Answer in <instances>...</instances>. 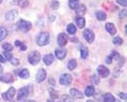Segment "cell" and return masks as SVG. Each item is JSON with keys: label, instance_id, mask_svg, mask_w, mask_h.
Returning a JSON list of instances; mask_svg holds the SVG:
<instances>
[{"label": "cell", "instance_id": "obj_1", "mask_svg": "<svg viewBox=\"0 0 127 102\" xmlns=\"http://www.w3.org/2000/svg\"><path fill=\"white\" fill-rule=\"evenodd\" d=\"M49 38H50V34L48 32H41L37 35L36 37V44L38 46H46L49 44Z\"/></svg>", "mask_w": 127, "mask_h": 102}, {"label": "cell", "instance_id": "obj_2", "mask_svg": "<svg viewBox=\"0 0 127 102\" xmlns=\"http://www.w3.org/2000/svg\"><path fill=\"white\" fill-rule=\"evenodd\" d=\"M41 60V55L38 51H32L28 56V62L30 63L31 65H37Z\"/></svg>", "mask_w": 127, "mask_h": 102}, {"label": "cell", "instance_id": "obj_3", "mask_svg": "<svg viewBox=\"0 0 127 102\" xmlns=\"http://www.w3.org/2000/svg\"><path fill=\"white\" fill-rule=\"evenodd\" d=\"M17 28L18 30L22 31V32H29L32 29V23L30 21L25 20V19H20L17 23Z\"/></svg>", "mask_w": 127, "mask_h": 102}, {"label": "cell", "instance_id": "obj_4", "mask_svg": "<svg viewBox=\"0 0 127 102\" xmlns=\"http://www.w3.org/2000/svg\"><path fill=\"white\" fill-rule=\"evenodd\" d=\"M72 76L69 73H64L61 76V78H59V83H61V85H65V86H68L71 84V82H72Z\"/></svg>", "mask_w": 127, "mask_h": 102}, {"label": "cell", "instance_id": "obj_5", "mask_svg": "<svg viewBox=\"0 0 127 102\" xmlns=\"http://www.w3.org/2000/svg\"><path fill=\"white\" fill-rule=\"evenodd\" d=\"M30 87L29 86H26V87H22L19 89V92L17 93V100L18 101H21L23 100L25 98H27L28 96H29V94H30Z\"/></svg>", "mask_w": 127, "mask_h": 102}, {"label": "cell", "instance_id": "obj_6", "mask_svg": "<svg viewBox=\"0 0 127 102\" xmlns=\"http://www.w3.org/2000/svg\"><path fill=\"white\" fill-rule=\"evenodd\" d=\"M15 94H16V89L14 87H10L5 93L2 94V98L4 100H12L13 97L15 96Z\"/></svg>", "mask_w": 127, "mask_h": 102}, {"label": "cell", "instance_id": "obj_7", "mask_svg": "<svg viewBox=\"0 0 127 102\" xmlns=\"http://www.w3.org/2000/svg\"><path fill=\"white\" fill-rule=\"evenodd\" d=\"M97 73H98V76L102 77V78H107V77L109 76L110 71H109V69L107 68L106 66L100 65V66L97 67Z\"/></svg>", "mask_w": 127, "mask_h": 102}, {"label": "cell", "instance_id": "obj_8", "mask_svg": "<svg viewBox=\"0 0 127 102\" xmlns=\"http://www.w3.org/2000/svg\"><path fill=\"white\" fill-rule=\"evenodd\" d=\"M83 35H84V38L86 40V42L88 43H92L94 41V33L92 30L90 29H86L84 31V33H83Z\"/></svg>", "mask_w": 127, "mask_h": 102}, {"label": "cell", "instance_id": "obj_9", "mask_svg": "<svg viewBox=\"0 0 127 102\" xmlns=\"http://www.w3.org/2000/svg\"><path fill=\"white\" fill-rule=\"evenodd\" d=\"M57 43L61 47H65L67 45V43H68V36H67V34L59 33L57 37Z\"/></svg>", "mask_w": 127, "mask_h": 102}, {"label": "cell", "instance_id": "obj_10", "mask_svg": "<svg viewBox=\"0 0 127 102\" xmlns=\"http://www.w3.org/2000/svg\"><path fill=\"white\" fill-rule=\"evenodd\" d=\"M46 78H47V71L43 68L39 69L37 71V74H36V81L38 83H41V82H43L46 80Z\"/></svg>", "mask_w": 127, "mask_h": 102}, {"label": "cell", "instance_id": "obj_11", "mask_svg": "<svg viewBox=\"0 0 127 102\" xmlns=\"http://www.w3.org/2000/svg\"><path fill=\"white\" fill-rule=\"evenodd\" d=\"M70 96L75 99H83L84 98V94L82 92H79L76 88H71L70 89Z\"/></svg>", "mask_w": 127, "mask_h": 102}, {"label": "cell", "instance_id": "obj_12", "mask_svg": "<svg viewBox=\"0 0 127 102\" xmlns=\"http://www.w3.org/2000/svg\"><path fill=\"white\" fill-rule=\"evenodd\" d=\"M66 55H67V50H65L64 48L55 49V56H56L58 60H64Z\"/></svg>", "mask_w": 127, "mask_h": 102}, {"label": "cell", "instance_id": "obj_13", "mask_svg": "<svg viewBox=\"0 0 127 102\" xmlns=\"http://www.w3.org/2000/svg\"><path fill=\"white\" fill-rule=\"evenodd\" d=\"M105 29L110 35H114L117 33V28H116V26H114L112 22H107L105 25Z\"/></svg>", "mask_w": 127, "mask_h": 102}, {"label": "cell", "instance_id": "obj_14", "mask_svg": "<svg viewBox=\"0 0 127 102\" xmlns=\"http://www.w3.org/2000/svg\"><path fill=\"white\" fill-rule=\"evenodd\" d=\"M0 81L4 82V83H12V82L14 81V77H13V74H11V73H4L0 77Z\"/></svg>", "mask_w": 127, "mask_h": 102}, {"label": "cell", "instance_id": "obj_15", "mask_svg": "<svg viewBox=\"0 0 127 102\" xmlns=\"http://www.w3.org/2000/svg\"><path fill=\"white\" fill-rule=\"evenodd\" d=\"M17 16H18V12L16 10H12V11L7 12V13L5 14V18H6V20H9V21L14 20V19H16Z\"/></svg>", "mask_w": 127, "mask_h": 102}, {"label": "cell", "instance_id": "obj_16", "mask_svg": "<svg viewBox=\"0 0 127 102\" xmlns=\"http://www.w3.org/2000/svg\"><path fill=\"white\" fill-rule=\"evenodd\" d=\"M95 94V89H94V86L93 85H89L87 86L86 89H85V95L84 96H87V97H92Z\"/></svg>", "mask_w": 127, "mask_h": 102}, {"label": "cell", "instance_id": "obj_17", "mask_svg": "<svg viewBox=\"0 0 127 102\" xmlns=\"http://www.w3.org/2000/svg\"><path fill=\"white\" fill-rule=\"evenodd\" d=\"M43 63L47 65V66H49V65H51L53 63V61H54V56L52 55V54H46L45 56H43Z\"/></svg>", "mask_w": 127, "mask_h": 102}, {"label": "cell", "instance_id": "obj_18", "mask_svg": "<svg viewBox=\"0 0 127 102\" xmlns=\"http://www.w3.org/2000/svg\"><path fill=\"white\" fill-rule=\"evenodd\" d=\"M75 22H76V26L78 27V28L83 29L86 25V21H85V18L82 17V16H77L76 19H75Z\"/></svg>", "mask_w": 127, "mask_h": 102}, {"label": "cell", "instance_id": "obj_19", "mask_svg": "<svg viewBox=\"0 0 127 102\" xmlns=\"http://www.w3.org/2000/svg\"><path fill=\"white\" fill-rule=\"evenodd\" d=\"M75 11H76V15H77V16H83V15L86 13V5L85 4L78 5V7Z\"/></svg>", "mask_w": 127, "mask_h": 102}, {"label": "cell", "instance_id": "obj_20", "mask_svg": "<svg viewBox=\"0 0 127 102\" xmlns=\"http://www.w3.org/2000/svg\"><path fill=\"white\" fill-rule=\"evenodd\" d=\"M95 16H96V18L98 19V20H106V18H107V15L105 12H102V11H97V12H95Z\"/></svg>", "mask_w": 127, "mask_h": 102}, {"label": "cell", "instance_id": "obj_21", "mask_svg": "<svg viewBox=\"0 0 127 102\" xmlns=\"http://www.w3.org/2000/svg\"><path fill=\"white\" fill-rule=\"evenodd\" d=\"M18 76L21 78V79H28V78L30 77V72H29V70L28 69H21L20 71L18 72Z\"/></svg>", "mask_w": 127, "mask_h": 102}, {"label": "cell", "instance_id": "obj_22", "mask_svg": "<svg viewBox=\"0 0 127 102\" xmlns=\"http://www.w3.org/2000/svg\"><path fill=\"white\" fill-rule=\"evenodd\" d=\"M67 32L69 34H75L76 33V27H75L73 23H69L68 26H67Z\"/></svg>", "mask_w": 127, "mask_h": 102}, {"label": "cell", "instance_id": "obj_23", "mask_svg": "<svg viewBox=\"0 0 127 102\" xmlns=\"http://www.w3.org/2000/svg\"><path fill=\"white\" fill-rule=\"evenodd\" d=\"M79 5V1L78 0H69V6L72 10H76Z\"/></svg>", "mask_w": 127, "mask_h": 102}, {"label": "cell", "instance_id": "obj_24", "mask_svg": "<svg viewBox=\"0 0 127 102\" xmlns=\"http://www.w3.org/2000/svg\"><path fill=\"white\" fill-rule=\"evenodd\" d=\"M88 54H89L88 49H87L85 46H81V57L86 58L87 56H88Z\"/></svg>", "mask_w": 127, "mask_h": 102}, {"label": "cell", "instance_id": "obj_25", "mask_svg": "<svg viewBox=\"0 0 127 102\" xmlns=\"http://www.w3.org/2000/svg\"><path fill=\"white\" fill-rule=\"evenodd\" d=\"M76 65H77L76 60H74V58H71V60L69 61V63H68V69L74 70L75 68H76Z\"/></svg>", "mask_w": 127, "mask_h": 102}, {"label": "cell", "instance_id": "obj_26", "mask_svg": "<svg viewBox=\"0 0 127 102\" xmlns=\"http://www.w3.org/2000/svg\"><path fill=\"white\" fill-rule=\"evenodd\" d=\"M6 36H7V30L5 28H3V27H1L0 28V42L4 40Z\"/></svg>", "mask_w": 127, "mask_h": 102}, {"label": "cell", "instance_id": "obj_27", "mask_svg": "<svg viewBox=\"0 0 127 102\" xmlns=\"http://www.w3.org/2000/svg\"><path fill=\"white\" fill-rule=\"evenodd\" d=\"M114 97L111 95V94H109V93H107V94H105L104 95V102H114Z\"/></svg>", "mask_w": 127, "mask_h": 102}, {"label": "cell", "instance_id": "obj_28", "mask_svg": "<svg viewBox=\"0 0 127 102\" xmlns=\"http://www.w3.org/2000/svg\"><path fill=\"white\" fill-rule=\"evenodd\" d=\"M49 93H50V96H51V99H52V100L57 99V98L59 97L57 91H54V89H49Z\"/></svg>", "mask_w": 127, "mask_h": 102}, {"label": "cell", "instance_id": "obj_29", "mask_svg": "<svg viewBox=\"0 0 127 102\" xmlns=\"http://www.w3.org/2000/svg\"><path fill=\"white\" fill-rule=\"evenodd\" d=\"M109 56L112 58V60H114V61H119V60H120V57H121V56H120V54H119L117 51H112Z\"/></svg>", "mask_w": 127, "mask_h": 102}, {"label": "cell", "instance_id": "obj_30", "mask_svg": "<svg viewBox=\"0 0 127 102\" xmlns=\"http://www.w3.org/2000/svg\"><path fill=\"white\" fill-rule=\"evenodd\" d=\"M2 48L4 51H12L13 50V46L11 44H9V43H4V44L2 45Z\"/></svg>", "mask_w": 127, "mask_h": 102}, {"label": "cell", "instance_id": "obj_31", "mask_svg": "<svg viewBox=\"0 0 127 102\" xmlns=\"http://www.w3.org/2000/svg\"><path fill=\"white\" fill-rule=\"evenodd\" d=\"M112 43L114 45H118V46H120V45H122L123 44V40L121 37H119V36H116L113 38V41H112Z\"/></svg>", "mask_w": 127, "mask_h": 102}, {"label": "cell", "instance_id": "obj_32", "mask_svg": "<svg viewBox=\"0 0 127 102\" xmlns=\"http://www.w3.org/2000/svg\"><path fill=\"white\" fill-rule=\"evenodd\" d=\"M62 100H63V102H73L72 97L68 96V95H64V96L62 97Z\"/></svg>", "mask_w": 127, "mask_h": 102}, {"label": "cell", "instance_id": "obj_33", "mask_svg": "<svg viewBox=\"0 0 127 102\" xmlns=\"http://www.w3.org/2000/svg\"><path fill=\"white\" fill-rule=\"evenodd\" d=\"M51 7H52L53 10H56L59 7V2L58 1H55V0H53L52 3H51Z\"/></svg>", "mask_w": 127, "mask_h": 102}, {"label": "cell", "instance_id": "obj_34", "mask_svg": "<svg viewBox=\"0 0 127 102\" xmlns=\"http://www.w3.org/2000/svg\"><path fill=\"white\" fill-rule=\"evenodd\" d=\"M19 63H20V62H19L18 58H15V57H12V58H11V64H12V65L18 66V65H19Z\"/></svg>", "mask_w": 127, "mask_h": 102}, {"label": "cell", "instance_id": "obj_35", "mask_svg": "<svg viewBox=\"0 0 127 102\" xmlns=\"http://www.w3.org/2000/svg\"><path fill=\"white\" fill-rule=\"evenodd\" d=\"M12 57H13V55H12V53L10 51H4V58L5 60H11Z\"/></svg>", "mask_w": 127, "mask_h": 102}, {"label": "cell", "instance_id": "obj_36", "mask_svg": "<svg viewBox=\"0 0 127 102\" xmlns=\"http://www.w3.org/2000/svg\"><path fill=\"white\" fill-rule=\"evenodd\" d=\"M27 3H28V0H18V4L20 6H22V7L26 6Z\"/></svg>", "mask_w": 127, "mask_h": 102}, {"label": "cell", "instance_id": "obj_37", "mask_svg": "<svg viewBox=\"0 0 127 102\" xmlns=\"http://www.w3.org/2000/svg\"><path fill=\"white\" fill-rule=\"evenodd\" d=\"M119 17H120L121 19H123V18L126 17V10H125V9L120 12V14H119Z\"/></svg>", "mask_w": 127, "mask_h": 102}, {"label": "cell", "instance_id": "obj_38", "mask_svg": "<svg viewBox=\"0 0 127 102\" xmlns=\"http://www.w3.org/2000/svg\"><path fill=\"white\" fill-rule=\"evenodd\" d=\"M92 80H93V83L95 85H97L100 83V79H98V77H96V76H92Z\"/></svg>", "mask_w": 127, "mask_h": 102}, {"label": "cell", "instance_id": "obj_39", "mask_svg": "<svg viewBox=\"0 0 127 102\" xmlns=\"http://www.w3.org/2000/svg\"><path fill=\"white\" fill-rule=\"evenodd\" d=\"M119 4H121L123 6H126L127 5V0H117Z\"/></svg>", "mask_w": 127, "mask_h": 102}, {"label": "cell", "instance_id": "obj_40", "mask_svg": "<svg viewBox=\"0 0 127 102\" xmlns=\"http://www.w3.org/2000/svg\"><path fill=\"white\" fill-rule=\"evenodd\" d=\"M119 96H120L122 99L126 100V94H125V93H119Z\"/></svg>", "mask_w": 127, "mask_h": 102}, {"label": "cell", "instance_id": "obj_41", "mask_svg": "<svg viewBox=\"0 0 127 102\" xmlns=\"http://www.w3.org/2000/svg\"><path fill=\"white\" fill-rule=\"evenodd\" d=\"M19 47H20V50H21V51H26V50H27V46L23 44V43H22V44L19 46Z\"/></svg>", "mask_w": 127, "mask_h": 102}, {"label": "cell", "instance_id": "obj_42", "mask_svg": "<svg viewBox=\"0 0 127 102\" xmlns=\"http://www.w3.org/2000/svg\"><path fill=\"white\" fill-rule=\"evenodd\" d=\"M106 63L107 64H111V63H112V58H111L110 56H107L106 57Z\"/></svg>", "mask_w": 127, "mask_h": 102}, {"label": "cell", "instance_id": "obj_43", "mask_svg": "<svg viewBox=\"0 0 127 102\" xmlns=\"http://www.w3.org/2000/svg\"><path fill=\"white\" fill-rule=\"evenodd\" d=\"M6 60H5V58H4V56H3V55H1V54H0V63H4Z\"/></svg>", "mask_w": 127, "mask_h": 102}, {"label": "cell", "instance_id": "obj_44", "mask_svg": "<svg viewBox=\"0 0 127 102\" xmlns=\"http://www.w3.org/2000/svg\"><path fill=\"white\" fill-rule=\"evenodd\" d=\"M21 44H22V43H21L20 41H16V42H15V45H16V46H18V47L20 46Z\"/></svg>", "mask_w": 127, "mask_h": 102}, {"label": "cell", "instance_id": "obj_45", "mask_svg": "<svg viewBox=\"0 0 127 102\" xmlns=\"http://www.w3.org/2000/svg\"><path fill=\"white\" fill-rule=\"evenodd\" d=\"M49 82H50V84H51V85H55V81H54L53 79H50Z\"/></svg>", "mask_w": 127, "mask_h": 102}, {"label": "cell", "instance_id": "obj_46", "mask_svg": "<svg viewBox=\"0 0 127 102\" xmlns=\"http://www.w3.org/2000/svg\"><path fill=\"white\" fill-rule=\"evenodd\" d=\"M21 102H36V101H34V100H26V101H22L21 100Z\"/></svg>", "mask_w": 127, "mask_h": 102}, {"label": "cell", "instance_id": "obj_47", "mask_svg": "<svg viewBox=\"0 0 127 102\" xmlns=\"http://www.w3.org/2000/svg\"><path fill=\"white\" fill-rule=\"evenodd\" d=\"M2 70H3V69H2V67H1V65H0V73L2 72Z\"/></svg>", "mask_w": 127, "mask_h": 102}, {"label": "cell", "instance_id": "obj_48", "mask_svg": "<svg viewBox=\"0 0 127 102\" xmlns=\"http://www.w3.org/2000/svg\"><path fill=\"white\" fill-rule=\"evenodd\" d=\"M47 102H53V100H52V99H50V100H48Z\"/></svg>", "mask_w": 127, "mask_h": 102}, {"label": "cell", "instance_id": "obj_49", "mask_svg": "<svg viewBox=\"0 0 127 102\" xmlns=\"http://www.w3.org/2000/svg\"><path fill=\"white\" fill-rule=\"evenodd\" d=\"M87 102H94V101H87Z\"/></svg>", "mask_w": 127, "mask_h": 102}, {"label": "cell", "instance_id": "obj_50", "mask_svg": "<svg viewBox=\"0 0 127 102\" xmlns=\"http://www.w3.org/2000/svg\"><path fill=\"white\" fill-rule=\"evenodd\" d=\"M1 2H2V0H0V3H1Z\"/></svg>", "mask_w": 127, "mask_h": 102}]
</instances>
